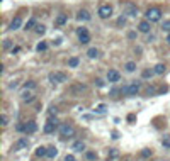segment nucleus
Listing matches in <instances>:
<instances>
[{
  "instance_id": "1",
  "label": "nucleus",
  "mask_w": 170,
  "mask_h": 161,
  "mask_svg": "<svg viewBox=\"0 0 170 161\" xmlns=\"http://www.w3.org/2000/svg\"><path fill=\"white\" fill-rule=\"evenodd\" d=\"M58 131H60V136L61 137H72V136H75V129H73V125H70V124H61L58 127Z\"/></svg>"
},
{
  "instance_id": "2",
  "label": "nucleus",
  "mask_w": 170,
  "mask_h": 161,
  "mask_svg": "<svg viewBox=\"0 0 170 161\" xmlns=\"http://www.w3.org/2000/svg\"><path fill=\"white\" fill-rule=\"evenodd\" d=\"M160 19H162V10H160V9H156V7L148 9V12H146V20H150V22H158Z\"/></svg>"
},
{
  "instance_id": "3",
  "label": "nucleus",
  "mask_w": 170,
  "mask_h": 161,
  "mask_svg": "<svg viewBox=\"0 0 170 161\" xmlns=\"http://www.w3.org/2000/svg\"><path fill=\"white\" fill-rule=\"evenodd\" d=\"M83 92H87V85H83V83H75V85H72V87L68 88V93L73 95V97L82 95Z\"/></svg>"
},
{
  "instance_id": "4",
  "label": "nucleus",
  "mask_w": 170,
  "mask_h": 161,
  "mask_svg": "<svg viewBox=\"0 0 170 161\" xmlns=\"http://www.w3.org/2000/svg\"><path fill=\"white\" fill-rule=\"evenodd\" d=\"M140 88H141V83H140V82H133L128 87H124L121 92H124L126 95H136V93L140 92Z\"/></svg>"
},
{
  "instance_id": "5",
  "label": "nucleus",
  "mask_w": 170,
  "mask_h": 161,
  "mask_svg": "<svg viewBox=\"0 0 170 161\" xmlns=\"http://www.w3.org/2000/svg\"><path fill=\"white\" fill-rule=\"evenodd\" d=\"M48 78H49L51 83H63V82H66V75H65V73H60V71L49 73Z\"/></svg>"
},
{
  "instance_id": "6",
  "label": "nucleus",
  "mask_w": 170,
  "mask_h": 161,
  "mask_svg": "<svg viewBox=\"0 0 170 161\" xmlns=\"http://www.w3.org/2000/svg\"><path fill=\"white\" fill-rule=\"evenodd\" d=\"M99 15H100V19H109L112 15V7H111L109 3L100 5V7H99Z\"/></svg>"
},
{
  "instance_id": "7",
  "label": "nucleus",
  "mask_w": 170,
  "mask_h": 161,
  "mask_svg": "<svg viewBox=\"0 0 170 161\" xmlns=\"http://www.w3.org/2000/svg\"><path fill=\"white\" fill-rule=\"evenodd\" d=\"M78 39H80L82 44H89L90 42V34H89V31L85 27H80L78 29Z\"/></svg>"
},
{
  "instance_id": "8",
  "label": "nucleus",
  "mask_w": 170,
  "mask_h": 161,
  "mask_svg": "<svg viewBox=\"0 0 170 161\" xmlns=\"http://www.w3.org/2000/svg\"><path fill=\"white\" fill-rule=\"evenodd\" d=\"M56 129H58V124H56V121H53V119H49V121L44 124V132H46V134H53Z\"/></svg>"
},
{
  "instance_id": "9",
  "label": "nucleus",
  "mask_w": 170,
  "mask_h": 161,
  "mask_svg": "<svg viewBox=\"0 0 170 161\" xmlns=\"http://www.w3.org/2000/svg\"><path fill=\"white\" fill-rule=\"evenodd\" d=\"M119 78H121L119 71H116V70H109V71H107V80H109L111 83H116V82H119Z\"/></svg>"
},
{
  "instance_id": "10",
  "label": "nucleus",
  "mask_w": 170,
  "mask_h": 161,
  "mask_svg": "<svg viewBox=\"0 0 170 161\" xmlns=\"http://www.w3.org/2000/svg\"><path fill=\"white\" fill-rule=\"evenodd\" d=\"M36 131H38V124H36L34 121H29V122L26 124V131H24L26 134H34Z\"/></svg>"
},
{
  "instance_id": "11",
  "label": "nucleus",
  "mask_w": 170,
  "mask_h": 161,
  "mask_svg": "<svg viewBox=\"0 0 170 161\" xmlns=\"http://www.w3.org/2000/svg\"><path fill=\"white\" fill-rule=\"evenodd\" d=\"M138 29H140V32H145V34H148L150 32V20H141L140 22V26H138Z\"/></svg>"
},
{
  "instance_id": "12",
  "label": "nucleus",
  "mask_w": 170,
  "mask_h": 161,
  "mask_svg": "<svg viewBox=\"0 0 170 161\" xmlns=\"http://www.w3.org/2000/svg\"><path fill=\"white\" fill-rule=\"evenodd\" d=\"M29 146V141L27 139H19L17 143L14 144V151H20V149H26Z\"/></svg>"
},
{
  "instance_id": "13",
  "label": "nucleus",
  "mask_w": 170,
  "mask_h": 161,
  "mask_svg": "<svg viewBox=\"0 0 170 161\" xmlns=\"http://www.w3.org/2000/svg\"><path fill=\"white\" fill-rule=\"evenodd\" d=\"M20 26H22V19L17 15V17H14L12 19V22H10V29L12 31H16V29H19Z\"/></svg>"
},
{
  "instance_id": "14",
  "label": "nucleus",
  "mask_w": 170,
  "mask_h": 161,
  "mask_svg": "<svg viewBox=\"0 0 170 161\" xmlns=\"http://www.w3.org/2000/svg\"><path fill=\"white\" fill-rule=\"evenodd\" d=\"M33 100H34V95H33L29 90L22 93V102H24V104H29V102H33Z\"/></svg>"
},
{
  "instance_id": "15",
  "label": "nucleus",
  "mask_w": 170,
  "mask_h": 161,
  "mask_svg": "<svg viewBox=\"0 0 170 161\" xmlns=\"http://www.w3.org/2000/svg\"><path fill=\"white\" fill-rule=\"evenodd\" d=\"M77 19H78V20H90V14H89L87 10H80V12L77 14Z\"/></svg>"
},
{
  "instance_id": "16",
  "label": "nucleus",
  "mask_w": 170,
  "mask_h": 161,
  "mask_svg": "<svg viewBox=\"0 0 170 161\" xmlns=\"http://www.w3.org/2000/svg\"><path fill=\"white\" fill-rule=\"evenodd\" d=\"M36 154H38L39 158H43V156H48V148H44V146H39L38 149H36Z\"/></svg>"
},
{
  "instance_id": "17",
  "label": "nucleus",
  "mask_w": 170,
  "mask_h": 161,
  "mask_svg": "<svg viewBox=\"0 0 170 161\" xmlns=\"http://www.w3.org/2000/svg\"><path fill=\"white\" fill-rule=\"evenodd\" d=\"M66 20H68V17H66L65 14H60V15L56 17V20H55V24H56V26H63Z\"/></svg>"
},
{
  "instance_id": "18",
  "label": "nucleus",
  "mask_w": 170,
  "mask_h": 161,
  "mask_svg": "<svg viewBox=\"0 0 170 161\" xmlns=\"http://www.w3.org/2000/svg\"><path fill=\"white\" fill-rule=\"evenodd\" d=\"M87 56H89L90 59H94V58H97V56H99V49H97V48H90V49L87 51Z\"/></svg>"
},
{
  "instance_id": "19",
  "label": "nucleus",
  "mask_w": 170,
  "mask_h": 161,
  "mask_svg": "<svg viewBox=\"0 0 170 161\" xmlns=\"http://www.w3.org/2000/svg\"><path fill=\"white\" fill-rule=\"evenodd\" d=\"M83 149H85V144L82 141H75L73 143V151H83Z\"/></svg>"
},
{
  "instance_id": "20",
  "label": "nucleus",
  "mask_w": 170,
  "mask_h": 161,
  "mask_svg": "<svg viewBox=\"0 0 170 161\" xmlns=\"http://www.w3.org/2000/svg\"><path fill=\"white\" fill-rule=\"evenodd\" d=\"M33 27H36V19H34V17H31L29 20H27V24H26V27H24V29H26V31H29V29H33Z\"/></svg>"
},
{
  "instance_id": "21",
  "label": "nucleus",
  "mask_w": 170,
  "mask_h": 161,
  "mask_svg": "<svg viewBox=\"0 0 170 161\" xmlns=\"http://www.w3.org/2000/svg\"><path fill=\"white\" fill-rule=\"evenodd\" d=\"M58 154V149L55 146H51V148H48V158H56Z\"/></svg>"
},
{
  "instance_id": "22",
  "label": "nucleus",
  "mask_w": 170,
  "mask_h": 161,
  "mask_svg": "<svg viewBox=\"0 0 170 161\" xmlns=\"http://www.w3.org/2000/svg\"><path fill=\"white\" fill-rule=\"evenodd\" d=\"M153 71L156 73V75H163V71H165V65H162V63H158L156 66H155V70Z\"/></svg>"
},
{
  "instance_id": "23",
  "label": "nucleus",
  "mask_w": 170,
  "mask_h": 161,
  "mask_svg": "<svg viewBox=\"0 0 170 161\" xmlns=\"http://www.w3.org/2000/svg\"><path fill=\"white\" fill-rule=\"evenodd\" d=\"M78 63H80V61H78V58H75V56L68 59V66H70V68H77V66H78Z\"/></svg>"
},
{
  "instance_id": "24",
  "label": "nucleus",
  "mask_w": 170,
  "mask_h": 161,
  "mask_svg": "<svg viewBox=\"0 0 170 161\" xmlns=\"http://www.w3.org/2000/svg\"><path fill=\"white\" fill-rule=\"evenodd\" d=\"M128 15H131V17L138 15V9H136V7H133V5H128Z\"/></svg>"
},
{
  "instance_id": "25",
  "label": "nucleus",
  "mask_w": 170,
  "mask_h": 161,
  "mask_svg": "<svg viewBox=\"0 0 170 161\" xmlns=\"http://www.w3.org/2000/svg\"><path fill=\"white\" fill-rule=\"evenodd\" d=\"M126 71H129V73H133L134 70H136V63H133V61H129V63H126Z\"/></svg>"
},
{
  "instance_id": "26",
  "label": "nucleus",
  "mask_w": 170,
  "mask_h": 161,
  "mask_svg": "<svg viewBox=\"0 0 170 161\" xmlns=\"http://www.w3.org/2000/svg\"><path fill=\"white\" fill-rule=\"evenodd\" d=\"M24 88H26V90L36 88V82H26V83H24Z\"/></svg>"
},
{
  "instance_id": "27",
  "label": "nucleus",
  "mask_w": 170,
  "mask_h": 161,
  "mask_svg": "<svg viewBox=\"0 0 170 161\" xmlns=\"http://www.w3.org/2000/svg\"><path fill=\"white\" fill-rule=\"evenodd\" d=\"M162 144H163V148H167V149H170V136H167L163 141H162Z\"/></svg>"
},
{
  "instance_id": "28",
  "label": "nucleus",
  "mask_w": 170,
  "mask_h": 161,
  "mask_svg": "<svg viewBox=\"0 0 170 161\" xmlns=\"http://www.w3.org/2000/svg\"><path fill=\"white\" fill-rule=\"evenodd\" d=\"M87 160H89V161L97 160V154H95V153H92V151H89V153H87Z\"/></svg>"
},
{
  "instance_id": "29",
  "label": "nucleus",
  "mask_w": 170,
  "mask_h": 161,
  "mask_svg": "<svg viewBox=\"0 0 170 161\" xmlns=\"http://www.w3.org/2000/svg\"><path fill=\"white\" fill-rule=\"evenodd\" d=\"M46 48H48V44L46 42H39L38 44V51L41 53V51H46Z\"/></svg>"
},
{
  "instance_id": "30",
  "label": "nucleus",
  "mask_w": 170,
  "mask_h": 161,
  "mask_svg": "<svg viewBox=\"0 0 170 161\" xmlns=\"http://www.w3.org/2000/svg\"><path fill=\"white\" fill-rule=\"evenodd\" d=\"M141 156H143V158H148V156H151V149H143V151H141Z\"/></svg>"
},
{
  "instance_id": "31",
  "label": "nucleus",
  "mask_w": 170,
  "mask_h": 161,
  "mask_svg": "<svg viewBox=\"0 0 170 161\" xmlns=\"http://www.w3.org/2000/svg\"><path fill=\"white\" fill-rule=\"evenodd\" d=\"M44 31H46V29H44L43 24H41V26H36V32H38V34H44Z\"/></svg>"
},
{
  "instance_id": "32",
  "label": "nucleus",
  "mask_w": 170,
  "mask_h": 161,
  "mask_svg": "<svg viewBox=\"0 0 170 161\" xmlns=\"http://www.w3.org/2000/svg\"><path fill=\"white\" fill-rule=\"evenodd\" d=\"M95 112H99V114H102V112H106V105H104V104H100L99 107L95 108Z\"/></svg>"
},
{
  "instance_id": "33",
  "label": "nucleus",
  "mask_w": 170,
  "mask_h": 161,
  "mask_svg": "<svg viewBox=\"0 0 170 161\" xmlns=\"http://www.w3.org/2000/svg\"><path fill=\"white\" fill-rule=\"evenodd\" d=\"M0 124L3 125V127L9 124V122H7V115H2V117H0Z\"/></svg>"
},
{
  "instance_id": "34",
  "label": "nucleus",
  "mask_w": 170,
  "mask_h": 161,
  "mask_svg": "<svg viewBox=\"0 0 170 161\" xmlns=\"http://www.w3.org/2000/svg\"><path fill=\"white\" fill-rule=\"evenodd\" d=\"M155 71H150V70H146V71H143V78H150L151 75H153Z\"/></svg>"
},
{
  "instance_id": "35",
  "label": "nucleus",
  "mask_w": 170,
  "mask_h": 161,
  "mask_svg": "<svg viewBox=\"0 0 170 161\" xmlns=\"http://www.w3.org/2000/svg\"><path fill=\"white\" fill-rule=\"evenodd\" d=\"M126 24V17H119L117 19V26H124Z\"/></svg>"
},
{
  "instance_id": "36",
  "label": "nucleus",
  "mask_w": 170,
  "mask_h": 161,
  "mask_svg": "<svg viewBox=\"0 0 170 161\" xmlns=\"http://www.w3.org/2000/svg\"><path fill=\"white\" fill-rule=\"evenodd\" d=\"M163 29H165V31H170V20H165V22H163Z\"/></svg>"
},
{
  "instance_id": "37",
  "label": "nucleus",
  "mask_w": 170,
  "mask_h": 161,
  "mask_svg": "<svg viewBox=\"0 0 170 161\" xmlns=\"http://www.w3.org/2000/svg\"><path fill=\"white\" fill-rule=\"evenodd\" d=\"M65 161H77V160H75V158H73V156H72V154H68V156L65 158Z\"/></svg>"
},
{
  "instance_id": "38",
  "label": "nucleus",
  "mask_w": 170,
  "mask_h": 161,
  "mask_svg": "<svg viewBox=\"0 0 170 161\" xmlns=\"http://www.w3.org/2000/svg\"><path fill=\"white\" fill-rule=\"evenodd\" d=\"M95 83H97V87H104V82L102 80H95Z\"/></svg>"
},
{
  "instance_id": "39",
  "label": "nucleus",
  "mask_w": 170,
  "mask_h": 161,
  "mask_svg": "<svg viewBox=\"0 0 170 161\" xmlns=\"http://www.w3.org/2000/svg\"><path fill=\"white\" fill-rule=\"evenodd\" d=\"M3 48H10V41H9V39H7V41L3 42Z\"/></svg>"
},
{
  "instance_id": "40",
  "label": "nucleus",
  "mask_w": 170,
  "mask_h": 161,
  "mask_svg": "<svg viewBox=\"0 0 170 161\" xmlns=\"http://www.w3.org/2000/svg\"><path fill=\"white\" fill-rule=\"evenodd\" d=\"M19 49H20L19 46H16V48H12V54H14V53H19Z\"/></svg>"
},
{
  "instance_id": "41",
  "label": "nucleus",
  "mask_w": 170,
  "mask_h": 161,
  "mask_svg": "<svg viewBox=\"0 0 170 161\" xmlns=\"http://www.w3.org/2000/svg\"><path fill=\"white\" fill-rule=\"evenodd\" d=\"M117 93H119V90H112V92H111V95H112V97H117Z\"/></svg>"
},
{
  "instance_id": "42",
  "label": "nucleus",
  "mask_w": 170,
  "mask_h": 161,
  "mask_svg": "<svg viewBox=\"0 0 170 161\" xmlns=\"http://www.w3.org/2000/svg\"><path fill=\"white\" fill-rule=\"evenodd\" d=\"M128 121H129V122H131V121H134V115H133V114H129V115H128Z\"/></svg>"
},
{
  "instance_id": "43",
  "label": "nucleus",
  "mask_w": 170,
  "mask_h": 161,
  "mask_svg": "<svg viewBox=\"0 0 170 161\" xmlns=\"http://www.w3.org/2000/svg\"><path fill=\"white\" fill-rule=\"evenodd\" d=\"M167 41H169V42H170V36H169V37H167Z\"/></svg>"
}]
</instances>
